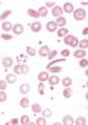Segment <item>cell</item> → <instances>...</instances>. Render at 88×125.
<instances>
[{
  "label": "cell",
  "mask_w": 88,
  "mask_h": 125,
  "mask_svg": "<svg viewBox=\"0 0 88 125\" xmlns=\"http://www.w3.org/2000/svg\"><path fill=\"white\" fill-rule=\"evenodd\" d=\"M10 14H11V10H5V11L0 15V20H1V21H4V20H5L9 15H10Z\"/></svg>",
  "instance_id": "cell-28"
},
{
  "label": "cell",
  "mask_w": 88,
  "mask_h": 125,
  "mask_svg": "<svg viewBox=\"0 0 88 125\" xmlns=\"http://www.w3.org/2000/svg\"><path fill=\"white\" fill-rule=\"evenodd\" d=\"M26 53H27V55H30V56H35L36 55V50L32 46H27L26 48Z\"/></svg>",
  "instance_id": "cell-25"
},
{
  "label": "cell",
  "mask_w": 88,
  "mask_h": 125,
  "mask_svg": "<svg viewBox=\"0 0 88 125\" xmlns=\"http://www.w3.org/2000/svg\"><path fill=\"white\" fill-rule=\"evenodd\" d=\"M7 86V83L5 80H0V91H4Z\"/></svg>",
  "instance_id": "cell-36"
},
{
  "label": "cell",
  "mask_w": 88,
  "mask_h": 125,
  "mask_svg": "<svg viewBox=\"0 0 88 125\" xmlns=\"http://www.w3.org/2000/svg\"><path fill=\"white\" fill-rule=\"evenodd\" d=\"M50 48H48L47 45H42L41 48H40V50H38V55L40 56H42V58H47L48 56V54H50Z\"/></svg>",
  "instance_id": "cell-2"
},
{
  "label": "cell",
  "mask_w": 88,
  "mask_h": 125,
  "mask_svg": "<svg viewBox=\"0 0 88 125\" xmlns=\"http://www.w3.org/2000/svg\"><path fill=\"white\" fill-rule=\"evenodd\" d=\"M37 13H38V15H40L41 18H46L47 16V8L46 6H40L38 8V10H37Z\"/></svg>",
  "instance_id": "cell-16"
},
{
  "label": "cell",
  "mask_w": 88,
  "mask_h": 125,
  "mask_svg": "<svg viewBox=\"0 0 88 125\" xmlns=\"http://www.w3.org/2000/svg\"><path fill=\"white\" fill-rule=\"evenodd\" d=\"M1 29H3L4 31H9V30L13 29V24H11L10 21H4L3 25H1Z\"/></svg>",
  "instance_id": "cell-20"
},
{
  "label": "cell",
  "mask_w": 88,
  "mask_h": 125,
  "mask_svg": "<svg viewBox=\"0 0 88 125\" xmlns=\"http://www.w3.org/2000/svg\"><path fill=\"white\" fill-rule=\"evenodd\" d=\"M13 125H17V123H19V120L17 119H11V121H10Z\"/></svg>",
  "instance_id": "cell-44"
},
{
  "label": "cell",
  "mask_w": 88,
  "mask_h": 125,
  "mask_svg": "<svg viewBox=\"0 0 88 125\" xmlns=\"http://www.w3.org/2000/svg\"><path fill=\"white\" fill-rule=\"evenodd\" d=\"M44 91H45V85H44V83H40V84H38V93L42 95Z\"/></svg>",
  "instance_id": "cell-39"
},
{
  "label": "cell",
  "mask_w": 88,
  "mask_h": 125,
  "mask_svg": "<svg viewBox=\"0 0 88 125\" xmlns=\"http://www.w3.org/2000/svg\"><path fill=\"white\" fill-rule=\"evenodd\" d=\"M74 124V119L71 115H65L63 116V124L62 125H73Z\"/></svg>",
  "instance_id": "cell-12"
},
{
  "label": "cell",
  "mask_w": 88,
  "mask_h": 125,
  "mask_svg": "<svg viewBox=\"0 0 88 125\" xmlns=\"http://www.w3.org/2000/svg\"><path fill=\"white\" fill-rule=\"evenodd\" d=\"M48 70H50L51 73H53V74H56V73H60L62 70V68H60V66H51V68H48Z\"/></svg>",
  "instance_id": "cell-32"
},
{
  "label": "cell",
  "mask_w": 88,
  "mask_h": 125,
  "mask_svg": "<svg viewBox=\"0 0 88 125\" xmlns=\"http://www.w3.org/2000/svg\"><path fill=\"white\" fill-rule=\"evenodd\" d=\"M63 96H65V98H71V96H72V90H71V88H65V90H63Z\"/></svg>",
  "instance_id": "cell-27"
},
{
  "label": "cell",
  "mask_w": 88,
  "mask_h": 125,
  "mask_svg": "<svg viewBox=\"0 0 88 125\" xmlns=\"http://www.w3.org/2000/svg\"><path fill=\"white\" fill-rule=\"evenodd\" d=\"M0 39H1V38H0Z\"/></svg>",
  "instance_id": "cell-50"
},
{
  "label": "cell",
  "mask_w": 88,
  "mask_h": 125,
  "mask_svg": "<svg viewBox=\"0 0 88 125\" xmlns=\"http://www.w3.org/2000/svg\"><path fill=\"white\" fill-rule=\"evenodd\" d=\"M27 15H30L31 18H40L38 13L36 11V10H34V9H27Z\"/></svg>",
  "instance_id": "cell-22"
},
{
  "label": "cell",
  "mask_w": 88,
  "mask_h": 125,
  "mask_svg": "<svg viewBox=\"0 0 88 125\" xmlns=\"http://www.w3.org/2000/svg\"><path fill=\"white\" fill-rule=\"evenodd\" d=\"M46 29H47V31H50V33H53V31H56V29H57V25H56L55 21H48L46 24Z\"/></svg>",
  "instance_id": "cell-13"
},
{
  "label": "cell",
  "mask_w": 88,
  "mask_h": 125,
  "mask_svg": "<svg viewBox=\"0 0 88 125\" xmlns=\"http://www.w3.org/2000/svg\"><path fill=\"white\" fill-rule=\"evenodd\" d=\"M86 124H87V120L83 116H80L76 119V125H86Z\"/></svg>",
  "instance_id": "cell-23"
},
{
  "label": "cell",
  "mask_w": 88,
  "mask_h": 125,
  "mask_svg": "<svg viewBox=\"0 0 88 125\" xmlns=\"http://www.w3.org/2000/svg\"><path fill=\"white\" fill-rule=\"evenodd\" d=\"M62 85H63L65 88H70V86L72 85V79L68 78V76L63 78V79H62Z\"/></svg>",
  "instance_id": "cell-18"
},
{
  "label": "cell",
  "mask_w": 88,
  "mask_h": 125,
  "mask_svg": "<svg viewBox=\"0 0 88 125\" xmlns=\"http://www.w3.org/2000/svg\"><path fill=\"white\" fill-rule=\"evenodd\" d=\"M16 80H17V78H16L15 74H6L5 81L7 83V84H14V83H16Z\"/></svg>",
  "instance_id": "cell-11"
},
{
  "label": "cell",
  "mask_w": 88,
  "mask_h": 125,
  "mask_svg": "<svg viewBox=\"0 0 88 125\" xmlns=\"http://www.w3.org/2000/svg\"><path fill=\"white\" fill-rule=\"evenodd\" d=\"M20 123H21L22 125H26V124H29V123H30V118H29L27 115H22V116H21V120H20Z\"/></svg>",
  "instance_id": "cell-31"
},
{
  "label": "cell",
  "mask_w": 88,
  "mask_h": 125,
  "mask_svg": "<svg viewBox=\"0 0 88 125\" xmlns=\"http://www.w3.org/2000/svg\"><path fill=\"white\" fill-rule=\"evenodd\" d=\"M56 55H57V50H52V51H50V54H48L47 59H50V60H53V59L56 58Z\"/></svg>",
  "instance_id": "cell-37"
},
{
  "label": "cell",
  "mask_w": 88,
  "mask_h": 125,
  "mask_svg": "<svg viewBox=\"0 0 88 125\" xmlns=\"http://www.w3.org/2000/svg\"><path fill=\"white\" fill-rule=\"evenodd\" d=\"M27 73H29V66L27 65H22V75L27 74Z\"/></svg>",
  "instance_id": "cell-42"
},
{
  "label": "cell",
  "mask_w": 88,
  "mask_h": 125,
  "mask_svg": "<svg viewBox=\"0 0 88 125\" xmlns=\"http://www.w3.org/2000/svg\"><path fill=\"white\" fill-rule=\"evenodd\" d=\"M56 25L57 26H60V28H63L65 25H66V23H67V20H66V18H62V16H60V18H57L56 19Z\"/></svg>",
  "instance_id": "cell-14"
},
{
  "label": "cell",
  "mask_w": 88,
  "mask_h": 125,
  "mask_svg": "<svg viewBox=\"0 0 88 125\" xmlns=\"http://www.w3.org/2000/svg\"><path fill=\"white\" fill-rule=\"evenodd\" d=\"M14 73H15V75H22V65H20V64L15 65Z\"/></svg>",
  "instance_id": "cell-21"
},
{
  "label": "cell",
  "mask_w": 88,
  "mask_h": 125,
  "mask_svg": "<svg viewBox=\"0 0 88 125\" xmlns=\"http://www.w3.org/2000/svg\"><path fill=\"white\" fill-rule=\"evenodd\" d=\"M6 99H7L6 93H5V91H0V103H4V101H6Z\"/></svg>",
  "instance_id": "cell-35"
},
{
  "label": "cell",
  "mask_w": 88,
  "mask_h": 125,
  "mask_svg": "<svg viewBox=\"0 0 88 125\" xmlns=\"http://www.w3.org/2000/svg\"><path fill=\"white\" fill-rule=\"evenodd\" d=\"M0 4H1V1H0Z\"/></svg>",
  "instance_id": "cell-49"
},
{
  "label": "cell",
  "mask_w": 88,
  "mask_h": 125,
  "mask_svg": "<svg viewBox=\"0 0 88 125\" xmlns=\"http://www.w3.org/2000/svg\"><path fill=\"white\" fill-rule=\"evenodd\" d=\"M62 13H63L62 6L55 5V6L52 8V15H53L55 18H60V16H62Z\"/></svg>",
  "instance_id": "cell-3"
},
{
  "label": "cell",
  "mask_w": 88,
  "mask_h": 125,
  "mask_svg": "<svg viewBox=\"0 0 88 125\" xmlns=\"http://www.w3.org/2000/svg\"><path fill=\"white\" fill-rule=\"evenodd\" d=\"M61 54H62V56L66 59L67 56H70V50H68V49H65V50L61 51Z\"/></svg>",
  "instance_id": "cell-41"
},
{
  "label": "cell",
  "mask_w": 88,
  "mask_h": 125,
  "mask_svg": "<svg viewBox=\"0 0 88 125\" xmlns=\"http://www.w3.org/2000/svg\"><path fill=\"white\" fill-rule=\"evenodd\" d=\"M62 10L63 11H66L67 14H71V13H73V10H74V8H73V4L72 3H65L63 4V6H62Z\"/></svg>",
  "instance_id": "cell-6"
},
{
  "label": "cell",
  "mask_w": 88,
  "mask_h": 125,
  "mask_svg": "<svg viewBox=\"0 0 88 125\" xmlns=\"http://www.w3.org/2000/svg\"><path fill=\"white\" fill-rule=\"evenodd\" d=\"M32 111L36 114V113H41L42 111V109H41V105H40V104H32Z\"/></svg>",
  "instance_id": "cell-26"
},
{
  "label": "cell",
  "mask_w": 88,
  "mask_h": 125,
  "mask_svg": "<svg viewBox=\"0 0 88 125\" xmlns=\"http://www.w3.org/2000/svg\"><path fill=\"white\" fill-rule=\"evenodd\" d=\"M78 45H80L81 50H84V49H87V48H88V39H87V38H84L83 40L78 41Z\"/></svg>",
  "instance_id": "cell-19"
},
{
  "label": "cell",
  "mask_w": 88,
  "mask_h": 125,
  "mask_svg": "<svg viewBox=\"0 0 88 125\" xmlns=\"http://www.w3.org/2000/svg\"><path fill=\"white\" fill-rule=\"evenodd\" d=\"M26 125H36V124H35V123H31V121H30V123H29V124H26Z\"/></svg>",
  "instance_id": "cell-46"
},
{
  "label": "cell",
  "mask_w": 88,
  "mask_h": 125,
  "mask_svg": "<svg viewBox=\"0 0 88 125\" xmlns=\"http://www.w3.org/2000/svg\"><path fill=\"white\" fill-rule=\"evenodd\" d=\"M66 35H68V30L66 28H60L57 30V36L58 38H65Z\"/></svg>",
  "instance_id": "cell-15"
},
{
  "label": "cell",
  "mask_w": 88,
  "mask_h": 125,
  "mask_svg": "<svg viewBox=\"0 0 88 125\" xmlns=\"http://www.w3.org/2000/svg\"><path fill=\"white\" fill-rule=\"evenodd\" d=\"M52 125H62V124H61V123H53Z\"/></svg>",
  "instance_id": "cell-47"
},
{
  "label": "cell",
  "mask_w": 88,
  "mask_h": 125,
  "mask_svg": "<svg viewBox=\"0 0 88 125\" xmlns=\"http://www.w3.org/2000/svg\"><path fill=\"white\" fill-rule=\"evenodd\" d=\"M35 124L36 125H46V119L45 118H37Z\"/></svg>",
  "instance_id": "cell-34"
},
{
  "label": "cell",
  "mask_w": 88,
  "mask_h": 125,
  "mask_svg": "<svg viewBox=\"0 0 88 125\" xmlns=\"http://www.w3.org/2000/svg\"><path fill=\"white\" fill-rule=\"evenodd\" d=\"M46 6H48V8H53L55 6V3H52V1H48V3H46Z\"/></svg>",
  "instance_id": "cell-43"
},
{
  "label": "cell",
  "mask_w": 88,
  "mask_h": 125,
  "mask_svg": "<svg viewBox=\"0 0 88 125\" xmlns=\"http://www.w3.org/2000/svg\"><path fill=\"white\" fill-rule=\"evenodd\" d=\"M42 118H50L51 115H52V111L50 110V109H45V110H42Z\"/></svg>",
  "instance_id": "cell-30"
},
{
  "label": "cell",
  "mask_w": 88,
  "mask_h": 125,
  "mask_svg": "<svg viewBox=\"0 0 88 125\" xmlns=\"http://www.w3.org/2000/svg\"><path fill=\"white\" fill-rule=\"evenodd\" d=\"M47 81L50 83L51 86H55V85H57L58 83H60V78H58L57 75H52V76H48V80Z\"/></svg>",
  "instance_id": "cell-9"
},
{
  "label": "cell",
  "mask_w": 88,
  "mask_h": 125,
  "mask_svg": "<svg viewBox=\"0 0 88 125\" xmlns=\"http://www.w3.org/2000/svg\"><path fill=\"white\" fill-rule=\"evenodd\" d=\"M13 31H14V34L15 35H21L22 33H24V26H22V24H15L14 26H13Z\"/></svg>",
  "instance_id": "cell-5"
},
{
  "label": "cell",
  "mask_w": 88,
  "mask_h": 125,
  "mask_svg": "<svg viewBox=\"0 0 88 125\" xmlns=\"http://www.w3.org/2000/svg\"><path fill=\"white\" fill-rule=\"evenodd\" d=\"M1 62H3V66H4L5 69H7V68H11V66H13L14 60H13V58H10V56H6V58L3 59Z\"/></svg>",
  "instance_id": "cell-4"
},
{
  "label": "cell",
  "mask_w": 88,
  "mask_h": 125,
  "mask_svg": "<svg viewBox=\"0 0 88 125\" xmlns=\"http://www.w3.org/2000/svg\"><path fill=\"white\" fill-rule=\"evenodd\" d=\"M5 125H13V124H11L10 121H7V123H5Z\"/></svg>",
  "instance_id": "cell-48"
},
{
  "label": "cell",
  "mask_w": 88,
  "mask_h": 125,
  "mask_svg": "<svg viewBox=\"0 0 88 125\" xmlns=\"http://www.w3.org/2000/svg\"><path fill=\"white\" fill-rule=\"evenodd\" d=\"M20 106L21 108H27L29 106V99L27 98H22L20 100Z\"/></svg>",
  "instance_id": "cell-29"
},
{
  "label": "cell",
  "mask_w": 88,
  "mask_h": 125,
  "mask_svg": "<svg viewBox=\"0 0 88 125\" xmlns=\"http://www.w3.org/2000/svg\"><path fill=\"white\" fill-rule=\"evenodd\" d=\"M0 38L4 39V40H11V39H13V36H11L10 34H6V33L1 34V35H0Z\"/></svg>",
  "instance_id": "cell-38"
},
{
  "label": "cell",
  "mask_w": 88,
  "mask_h": 125,
  "mask_svg": "<svg viewBox=\"0 0 88 125\" xmlns=\"http://www.w3.org/2000/svg\"><path fill=\"white\" fill-rule=\"evenodd\" d=\"M78 45V39L76 38V36H73V39H72V41H71V46L72 48H76Z\"/></svg>",
  "instance_id": "cell-40"
},
{
  "label": "cell",
  "mask_w": 88,
  "mask_h": 125,
  "mask_svg": "<svg viewBox=\"0 0 88 125\" xmlns=\"http://www.w3.org/2000/svg\"><path fill=\"white\" fill-rule=\"evenodd\" d=\"M82 33H83V35H84V36H87V34H88V29L86 28V29H84V30L82 31Z\"/></svg>",
  "instance_id": "cell-45"
},
{
  "label": "cell",
  "mask_w": 88,
  "mask_h": 125,
  "mask_svg": "<svg viewBox=\"0 0 88 125\" xmlns=\"http://www.w3.org/2000/svg\"><path fill=\"white\" fill-rule=\"evenodd\" d=\"M73 18L74 20H78V21H81L86 18V10L83 8H80V9H76L73 10Z\"/></svg>",
  "instance_id": "cell-1"
},
{
  "label": "cell",
  "mask_w": 88,
  "mask_h": 125,
  "mask_svg": "<svg viewBox=\"0 0 88 125\" xmlns=\"http://www.w3.org/2000/svg\"><path fill=\"white\" fill-rule=\"evenodd\" d=\"M72 39H73V35L68 34V35H66V36H65V39H63V43H65L66 45H71V41H72Z\"/></svg>",
  "instance_id": "cell-24"
},
{
  "label": "cell",
  "mask_w": 88,
  "mask_h": 125,
  "mask_svg": "<svg viewBox=\"0 0 88 125\" xmlns=\"http://www.w3.org/2000/svg\"><path fill=\"white\" fill-rule=\"evenodd\" d=\"M30 28H31V30L34 31V33H38V31L41 30L42 25H41V23H38V21H34V23L30 24Z\"/></svg>",
  "instance_id": "cell-7"
},
{
  "label": "cell",
  "mask_w": 88,
  "mask_h": 125,
  "mask_svg": "<svg viewBox=\"0 0 88 125\" xmlns=\"http://www.w3.org/2000/svg\"><path fill=\"white\" fill-rule=\"evenodd\" d=\"M86 55H87L86 50H81V49L76 50L74 53H73V56L74 58H78V59H83V58H86Z\"/></svg>",
  "instance_id": "cell-10"
},
{
  "label": "cell",
  "mask_w": 88,
  "mask_h": 125,
  "mask_svg": "<svg viewBox=\"0 0 88 125\" xmlns=\"http://www.w3.org/2000/svg\"><path fill=\"white\" fill-rule=\"evenodd\" d=\"M29 91H30V85H29V84H26V83L21 84V86H20V93L25 95V94H27Z\"/></svg>",
  "instance_id": "cell-17"
},
{
  "label": "cell",
  "mask_w": 88,
  "mask_h": 125,
  "mask_svg": "<svg viewBox=\"0 0 88 125\" xmlns=\"http://www.w3.org/2000/svg\"><path fill=\"white\" fill-rule=\"evenodd\" d=\"M48 76H50V75H48L47 71H41L40 74L37 75V79H38L40 83H45L46 80H48Z\"/></svg>",
  "instance_id": "cell-8"
},
{
  "label": "cell",
  "mask_w": 88,
  "mask_h": 125,
  "mask_svg": "<svg viewBox=\"0 0 88 125\" xmlns=\"http://www.w3.org/2000/svg\"><path fill=\"white\" fill-rule=\"evenodd\" d=\"M80 66H81V68H87V66H88V60H87V58L81 59V61H80Z\"/></svg>",
  "instance_id": "cell-33"
}]
</instances>
